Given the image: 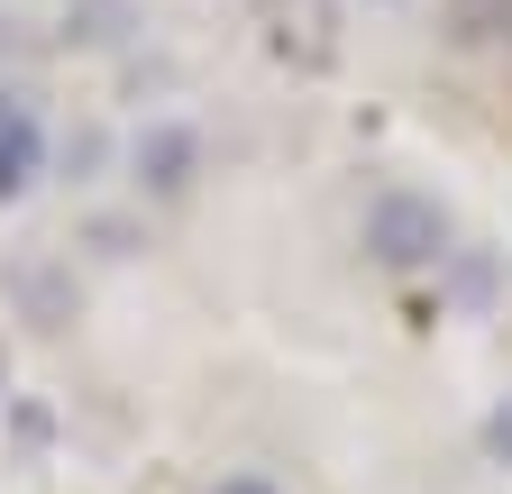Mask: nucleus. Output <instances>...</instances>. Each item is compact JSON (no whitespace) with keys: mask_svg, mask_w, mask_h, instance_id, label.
<instances>
[{"mask_svg":"<svg viewBox=\"0 0 512 494\" xmlns=\"http://www.w3.org/2000/svg\"><path fill=\"white\" fill-rule=\"evenodd\" d=\"M366 257L384 266V275H421V266H448V211L430 202V193H412V183H394V193H375L366 202Z\"/></svg>","mask_w":512,"mask_h":494,"instance_id":"1","label":"nucleus"},{"mask_svg":"<svg viewBox=\"0 0 512 494\" xmlns=\"http://www.w3.org/2000/svg\"><path fill=\"white\" fill-rule=\"evenodd\" d=\"M247 10H256V37H266L275 65H293V74L339 65V0H247Z\"/></svg>","mask_w":512,"mask_h":494,"instance_id":"2","label":"nucleus"},{"mask_svg":"<svg viewBox=\"0 0 512 494\" xmlns=\"http://www.w3.org/2000/svg\"><path fill=\"white\" fill-rule=\"evenodd\" d=\"M138 193H156V202H183L192 193V174H202V138L183 129V119H156V129L138 138Z\"/></svg>","mask_w":512,"mask_h":494,"instance_id":"3","label":"nucleus"},{"mask_svg":"<svg viewBox=\"0 0 512 494\" xmlns=\"http://www.w3.org/2000/svg\"><path fill=\"white\" fill-rule=\"evenodd\" d=\"M46 174V129L28 92H0V202H28V183Z\"/></svg>","mask_w":512,"mask_h":494,"instance_id":"4","label":"nucleus"},{"mask_svg":"<svg viewBox=\"0 0 512 494\" xmlns=\"http://www.w3.org/2000/svg\"><path fill=\"white\" fill-rule=\"evenodd\" d=\"M10 293L28 302V321H37V330H64V321H74V284H64L46 257H19V266H10Z\"/></svg>","mask_w":512,"mask_h":494,"instance_id":"5","label":"nucleus"},{"mask_svg":"<svg viewBox=\"0 0 512 494\" xmlns=\"http://www.w3.org/2000/svg\"><path fill=\"white\" fill-rule=\"evenodd\" d=\"M485 458H494V467H512V394L485 412Z\"/></svg>","mask_w":512,"mask_h":494,"instance_id":"6","label":"nucleus"},{"mask_svg":"<svg viewBox=\"0 0 512 494\" xmlns=\"http://www.w3.org/2000/svg\"><path fill=\"white\" fill-rule=\"evenodd\" d=\"M494 10H512V0H458V37H494Z\"/></svg>","mask_w":512,"mask_h":494,"instance_id":"7","label":"nucleus"},{"mask_svg":"<svg viewBox=\"0 0 512 494\" xmlns=\"http://www.w3.org/2000/svg\"><path fill=\"white\" fill-rule=\"evenodd\" d=\"M211 494H284V485H275V476H256V467H238V476H220Z\"/></svg>","mask_w":512,"mask_h":494,"instance_id":"8","label":"nucleus"},{"mask_svg":"<svg viewBox=\"0 0 512 494\" xmlns=\"http://www.w3.org/2000/svg\"><path fill=\"white\" fill-rule=\"evenodd\" d=\"M0 403H10V348H0Z\"/></svg>","mask_w":512,"mask_h":494,"instance_id":"9","label":"nucleus"},{"mask_svg":"<svg viewBox=\"0 0 512 494\" xmlns=\"http://www.w3.org/2000/svg\"><path fill=\"white\" fill-rule=\"evenodd\" d=\"M366 10H403V0H366Z\"/></svg>","mask_w":512,"mask_h":494,"instance_id":"10","label":"nucleus"}]
</instances>
